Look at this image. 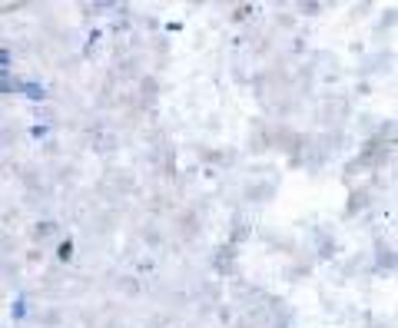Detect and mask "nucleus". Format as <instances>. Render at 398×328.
Here are the masks:
<instances>
[{"label": "nucleus", "instance_id": "nucleus-1", "mask_svg": "<svg viewBox=\"0 0 398 328\" xmlns=\"http://www.w3.org/2000/svg\"><path fill=\"white\" fill-rule=\"evenodd\" d=\"M70 252H73V245H70V242H63V245H60V259H70Z\"/></svg>", "mask_w": 398, "mask_h": 328}]
</instances>
